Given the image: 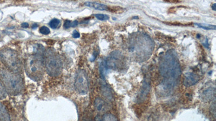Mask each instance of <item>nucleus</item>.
<instances>
[{
  "label": "nucleus",
  "mask_w": 216,
  "mask_h": 121,
  "mask_svg": "<svg viewBox=\"0 0 216 121\" xmlns=\"http://www.w3.org/2000/svg\"><path fill=\"white\" fill-rule=\"evenodd\" d=\"M159 72L164 78L160 87L164 91L170 93L177 83L181 74V67L177 55L174 50H170L161 59Z\"/></svg>",
  "instance_id": "1"
},
{
  "label": "nucleus",
  "mask_w": 216,
  "mask_h": 121,
  "mask_svg": "<svg viewBox=\"0 0 216 121\" xmlns=\"http://www.w3.org/2000/svg\"><path fill=\"white\" fill-rule=\"evenodd\" d=\"M0 79L7 92L11 95L19 94L23 88L21 78L8 70L0 69Z\"/></svg>",
  "instance_id": "2"
},
{
  "label": "nucleus",
  "mask_w": 216,
  "mask_h": 121,
  "mask_svg": "<svg viewBox=\"0 0 216 121\" xmlns=\"http://www.w3.org/2000/svg\"><path fill=\"white\" fill-rule=\"evenodd\" d=\"M134 45L130 50L135 52L137 58L140 60L144 61L148 59L153 52V43L151 39L147 35H140L134 41Z\"/></svg>",
  "instance_id": "3"
},
{
  "label": "nucleus",
  "mask_w": 216,
  "mask_h": 121,
  "mask_svg": "<svg viewBox=\"0 0 216 121\" xmlns=\"http://www.w3.org/2000/svg\"><path fill=\"white\" fill-rule=\"evenodd\" d=\"M24 67L26 74L30 79L39 81L42 78L44 63L43 58L40 55H29L26 60Z\"/></svg>",
  "instance_id": "4"
},
{
  "label": "nucleus",
  "mask_w": 216,
  "mask_h": 121,
  "mask_svg": "<svg viewBox=\"0 0 216 121\" xmlns=\"http://www.w3.org/2000/svg\"><path fill=\"white\" fill-rule=\"evenodd\" d=\"M43 63L48 73L52 76L59 75L62 71L63 65L60 55L54 50L46 51L43 58Z\"/></svg>",
  "instance_id": "5"
},
{
  "label": "nucleus",
  "mask_w": 216,
  "mask_h": 121,
  "mask_svg": "<svg viewBox=\"0 0 216 121\" xmlns=\"http://www.w3.org/2000/svg\"><path fill=\"white\" fill-rule=\"evenodd\" d=\"M0 59L11 72L17 73L21 71V59L15 51L9 48L3 49L0 51Z\"/></svg>",
  "instance_id": "6"
},
{
  "label": "nucleus",
  "mask_w": 216,
  "mask_h": 121,
  "mask_svg": "<svg viewBox=\"0 0 216 121\" xmlns=\"http://www.w3.org/2000/svg\"><path fill=\"white\" fill-rule=\"evenodd\" d=\"M74 86L77 92L81 95H85L89 90V81L87 73L83 69L77 71L75 79Z\"/></svg>",
  "instance_id": "7"
},
{
  "label": "nucleus",
  "mask_w": 216,
  "mask_h": 121,
  "mask_svg": "<svg viewBox=\"0 0 216 121\" xmlns=\"http://www.w3.org/2000/svg\"><path fill=\"white\" fill-rule=\"evenodd\" d=\"M124 61V55L119 51L111 53L106 62V65L109 69H116L121 68Z\"/></svg>",
  "instance_id": "8"
},
{
  "label": "nucleus",
  "mask_w": 216,
  "mask_h": 121,
  "mask_svg": "<svg viewBox=\"0 0 216 121\" xmlns=\"http://www.w3.org/2000/svg\"><path fill=\"white\" fill-rule=\"evenodd\" d=\"M199 76L197 74L191 72L185 74L184 79V84L186 87H190L195 85L199 81Z\"/></svg>",
  "instance_id": "9"
},
{
  "label": "nucleus",
  "mask_w": 216,
  "mask_h": 121,
  "mask_svg": "<svg viewBox=\"0 0 216 121\" xmlns=\"http://www.w3.org/2000/svg\"><path fill=\"white\" fill-rule=\"evenodd\" d=\"M150 90V82L147 80L144 81L143 82L142 87L140 90V94L138 95V100L142 102L145 100V98L147 96Z\"/></svg>",
  "instance_id": "10"
},
{
  "label": "nucleus",
  "mask_w": 216,
  "mask_h": 121,
  "mask_svg": "<svg viewBox=\"0 0 216 121\" xmlns=\"http://www.w3.org/2000/svg\"><path fill=\"white\" fill-rule=\"evenodd\" d=\"M95 107L99 112H104L107 109V105L106 102L100 97L96 98L95 100Z\"/></svg>",
  "instance_id": "11"
},
{
  "label": "nucleus",
  "mask_w": 216,
  "mask_h": 121,
  "mask_svg": "<svg viewBox=\"0 0 216 121\" xmlns=\"http://www.w3.org/2000/svg\"><path fill=\"white\" fill-rule=\"evenodd\" d=\"M85 4L90 8H94L98 10H106L108 9V7L106 5L100 3L86 2H85Z\"/></svg>",
  "instance_id": "12"
},
{
  "label": "nucleus",
  "mask_w": 216,
  "mask_h": 121,
  "mask_svg": "<svg viewBox=\"0 0 216 121\" xmlns=\"http://www.w3.org/2000/svg\"><path fill=\"white\" fill-rule=\"evenodd\" d=\"M0 121H11V117L5 107L0 102Z\"/></svg>",
  "instance_id": "13"
},
{
  "label": "nucleus",
  "mask_w": 216,
  "mask_h": 121,
  "mask_svg": "<svg viewBox=\"0 0 216 121\" xmlns=\"http://www.w3.org/2000/svg\"><path fill=\"white\" fill-rule=\"evenodd\" d=\"M102 92L103 96L108 99V100H111L113 99V94L111 92L109 87L106 84L103 83L102 85Z\"/></svg>",
  "instance_id": "14"
},
{
  "label": "nucleus",
  "mask_w": 216,
  "mask_h": 121,
  "mask_svg": "<svg viewBox=\"0 0 216 121\" xmlns=\"http://www.w3.org/2000/svg\"><path fill=\"white\" fill-rule=\"evenodd\" d=\"M195 25L199 28L204 29L206 30H215L216 29V26L214 25L206 24V23H195Z\"/></svg>",
  "instance_id": "15"
},
{
  "label": "nucleus",
  "mask_w": 216,
  "mask_h": 121,
  "mask_svg": "<svg viewBox=\"0 0 216 121\" xmlns=\"http://www.w3.org/2000/svg\"><path fill=\"white\" fill-rule=\"evenodd\" d=\"M7 96V92L3 84L0 81V100H4Z\"/></svg>",
  "instance_id": "16"
},
{
  "label": "nucleus",
  "mask_w": 216,
  "mask_h": 121,
  "mask_svg": "<svg viewBox=\"0 0 216 121\" xmlns=\"http://www.w3.org/2000/svg\"><path fill=\"white\" fill-rule=\"evenodd\" d=\"M61 24V21L58 19H54L50 22L49 23L50 28L52 29H57L58 27H60Z\"/></svg>",
  "instance_id": "17"
},
{
  "label": "nucleus",
  "mask_w": 216,
  "mask_h": 121,
  "mask_svg": "<svg viewBox=\"0 0 216 121\" xmlns=\"http://www.w3.org/2000/svg\"><path fill=\"white\" fill-rule=\"evenodd\" d=\"M102 121H118L116 117L111 114H106L102 117Z\"/></svg>",
  "instance_id": "18"
},
{
  "label": "nucleus",
  "mask_w": 216,
  "mask_h": 121,
  "mask_svg": "<svg viewBox=\"0 0 216 121\" xmlns=\"http://www.w3.org/2000/svg\"><path fill=\"white\" fill-rule=\"evenodd\" d=\"M203 96L206 100H210L211 98H212L213 96V90L211 88H208L204 91L203 93Z\"/></svg>",
  "instance_id": "19"
},
{
  "label": "nucleus",
  "mask_w": 216,
  "mask_h": 121,
  "mask_svg": "<svg viewBox=\"0 0 216 121\" xmlns=\"http://www.w3.org/2000/svg\"><path fill=\"white\" fill-rule=\"evenodd\" d=\"M94 16L96 17V19L100 20V21H106L109 19V16L106 15V14H101V13H97L95 14Z\"/></svg>",
  "instance_id": "20"
},
{
  "label": "nucleus",
  "mask_w": 216,
  "mask_h": 121,
  "mask_svg": "<svg viewBox=\"0 0 216 121\" xmlns=\"http://www.w3.org/2000/svg\"><path fill=\"white\" fill-rule=\"evenodd\" d=\"M40 32L42 34L48 35L50 34V31L49 29L47 26H43L40 28Z\"/></svg>",
  "instance_id": "21"
},
{
  "label": "nucleus",
  "mask_w": 216,
  "mask_h": 121,
  "mask_svg": "<svg viewBox=\"0 0 216 121\" xmlns=\"http://www.w3.org/2000/svg\"><path fill=\"white\" fill-rule=\"evenodd\" d=\"M70 27H72V22L70 21H69V20H66L64 22V28L65 29H68Z\"/></svg>",
  "instance_id": "22"
},
{
  "label": "nucleus",
  "mask_w": 216,
  "mask_h": 121,
  "mask_svg": "<svg viewBox=\"0 0 216 121\" xmlns=\"http://www.w3.org/2000/svg\"><path fill=\"white\" fill-rule=\"evenodd\" d=\"M73 37H74V38H79L80 37V34H79V32L76 31V30H74L73 32Z\"/></svg>",
  "instance_id": "23"
},
{
  "label": "nucleus",
  "mask_w": 216,
  "mask_h": 121,
  "mask_svg": "<svg viewBox=\"0 0 216 121\" xmlns=\"http://www.w3.org/2000/svg\"><path fill=\"white\" fill-rule=\"evenodd\" d=\"M95 121H102V120L100 115H97L95 117Z\"/></svg>",
  "instance_id": "24"
},
{
  "label": "nucleus",
  "mask_w": 216,
  "mask_h": 121,
  "mask_svg": "<svg viewBox=\"0 0 216 121\" xmlns=\"http://www.w3.org/2000/svg\"><path fill=\"white\" fill-rule=\"evenodd\" d=\"M22 26L23 28H27L29 26V24L28 23H26V22H24V23L22 24Z\"/></svg>",
  "instance_id": "25"
},
{
  "label": "nucleus",
  "mask_w": 216,
  "mask_h": 121,
  "mask_svg": "<svg viewBox=\"0 0 216 121\" xmlns=\"http://www.w3.org/2000/svg\"><path fill=\"white\" fill-rule=\"evenodd\" d=\"M216 3H214V4L213 5H212V9L214 10H216Z\"/></svg>",
  "instance_id": "26"
},
{
  "label": "nucleus",
  "mask_w": 216,
  "mask_h": 121,
  "mask_svg": "<svg viewBox=\"0 0 216 121\" xmlns=\"http://www.w3.org/2000/svg\"><path fill=\"white\" fill-rule=\"evenodd\" d=\"M37 25L36 24H34V25H32V28L33 29H36L37 28Z\"/></svg>",
  "instance_id": "27"
}]
</instances>
